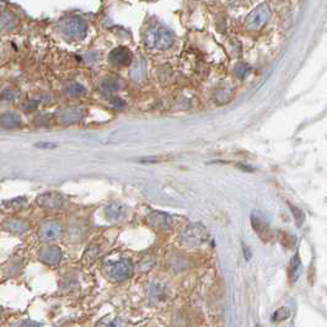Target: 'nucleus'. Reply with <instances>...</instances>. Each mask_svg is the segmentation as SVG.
Listing matches in <instances>:
<instances>
[{"mask_svg":"<svg viewBox=\"0 0 327 327\" xmlns=\"http://www.w3.org/2000/svg\"><path fill=\"white\" fill-rule=\"evenodd\" d=\"M143 41H144L145 47L149 49L166 50L174 46L175 35L160 23H155L145 30Z\"/></svg>","mask_w":327,"mask_h":327,"instance_id":"obj_1","label":"nucleus"},{"mask_svg":"<svg viewBox=\"0 0 327 327\" xmlns=\"http://www.w3.org/2000/svg\"><path fill=\"white\" fill-rule=\"evenodd\" d=\"M209 239L207 229L201 224H192L182 234V242L188 248H199Z\"/></svg>","mask_w":327,"mask_h":327,"instance_id":"obj_2","label":"nucleus"},{"mask_svg":"<svg viewBox=\"0 0 327 327\" xmlns=\"http://www.w3.org/2000/svg\"><path fill=\"white\" fill-rule=\"evenodd\" d=\"M270 16V9L267 4H261L248 15L245 20V29L249 31H258L266 25Z\"/></svg>","mask_w":327,"mask_h":327,"instance_id":"obj_3","label":"nucleus"},{"mask_svg":"<svg viewBox=\"0 0 327 327\" xmlns=\"http://www.w3.org/2000/svg\"><path fill=\"white\" fill-rule=\"evenodd\" d=\"M61 30L67 37L73 40H81L85 37L88 31V23L80 17H70L62 22Z\"/></svg>","mask_w":327,"mask_h":327,"instance_id":"obj_4","label":"nucleus"},{"mask_svg":"<svg viewBox=\"0 0 327 327\" xmlns=\"http://www.w3.org/2000/svg\"><path fill=\"white\" fill-rule=\"evenodd\" d=\"M105 272L110 279L115 282H121L129 277L130 272H132V264L128 260L123 258V260H118L106 264Z\"/></svg>","mask_w":327,"mask_h":327,"instance_id":"obj_5","label":"nucleus"},{"mask_svg":"<svg viewBox=\"0 0 327 327\" xmlns=\"http://www.w3.org/2000/svg\"><path fill=\"white\" fill-rule=\"evenodd\" d=\"M147 223L151 228L166 230V229L171 228L172 218L168 213L160 212V210H154V212H151L147 215Z\"/></svg>","mask_w":327,"mask_h":327,"instance_id":"obj_6","label":"nucleus"},{"mask_svg":"<svg viewBox=\"0 0 327 327\" xmlns=\"http://www.w3.org/2000/svg\"><path fill=\"white\" fill-rule=\"evenodd\" d=\"M108 59L115 65H128L132 62V53L126 47H117L110 52Z\"/></svg>","mask_w":327,"mask_h":327,"instance_id":"obj_7","label":"nucleus"},{"mask_svg":"<svg viewBox=\"0 0 327 327\" xmlns=\"http://www.w3.org/2000/svg\"><path fill=\"white\" fill-rule=\"evenodd\" d=\"M59 234H61V225L56 222L46 223V224H43L41 227L40 231H38L40 239L42 241H52V240L57 239Z\"/></svg>","mask_w":327,"mask_h":327,"instance_id":"obj_8","label":"nucleus"},{"mask_svg":"<svg viewBox=\"0 0 327 327\" xmlns=\"http://www.w3.org/2000/svg\"><path fill=\"white\" fill-rule=\"evenodd\" d=\"M251 224L254 230L258 234V236H268L269 234V224L267 223L264 216L261 213L254 212L251 215Z\"/></svg>","mask_w":327,"mask_h":327,"instance_id":"obj_9","label":"nucleus"},{"mask_svg":"<svg viewBox=\"0 0 327 327\" xmlns=\"http://www.w3.org/2000/svg\"><path fill=\"white\" fill-rule=\"evenodd\" d=\"M40 257L43 262L48 264H57L62 260V251L57 246H48L41 250Z\"/></svg>","mask_w":327,"mask_h":327,"instance_id":"obj_10","label":"nucleus"},{"mask_svg":"<svg viewBox=\"0 0 327 327\" xmlns=\"http://www.w3.org/2000/svg\"><path fill=\"white\" fill-rule=\"evenodd\" d=\"M37 201L41 207L47 208H58L64 204V198L61 195H57V193H46V195L38 197Z\"/></svg>","mask_w":327,"mask_h":327,"instance_id":"obj_11","label":"nucleus"},{"mask_svg":"<svg viewBox=\"0 0 327 327\" xmlns=\"http://www.w3.org/2000/svg\"><path fill=\"white\" fill-rule=\"evenodd\" d=\"M105 214L110 222L121 221L126 215V207L121 203H111L106 207Z\"/></svg>","mask_w":327,"mask_h":327,"instance_id":"obj_12","label":"nucleus"},{"mask_svg":"<svg viewBox=\"0 0 327 327\" xmlns=\"http://www.w3.org/2000/svg\"><path fill=\"white\" fill-rule=\"evenodd\" d=\"M21 126V120L14 114H4L0 116V127L7 129L19 128Z\"/></svg>","mask_w":327,"mask_h":327,"instance_id":"obj_13","label":"nucleus"},{"mask_svg":"<svg viewBox=\"0 0 327 327\" xmlns=\"http://www.w3.org/2000/svg\"><path fill=\"white\" fill-rule=\"evenodd\" d=\"M80 117H81V112L75 108L62 110L58 114L59 121L63 122V123H73V122L79 121Z\"/></svg>","mask_w":327,"mask_h":327,"instance_id":"obj_14","label":"nucleus"},{"mask_svg":"<svg viewBox=\"0 0 327 327\" xmlns=\"http://www.w3.org/2000/svg\"><path fill=\"white\" fill-rule=\"evenodd\" d=\"M122 85H123V83H122V80L118 79L117 76H108V78L102 80V83H101V89H102L103 91H106V93H112V91L120 90Z\"/></svg>","mask_w":327,"mask_h":327,"instance_id":"obj_15","label":"nucleus"},{"mask_svg":"<svg viewBox=\"0 0 327 327\" xmlns=\"http://www.w3.org/2000/svg\"><path fill=\"white\" fill-rule=\"evenodd\" d=\"M300 272H302V261H300L299 255L296 254L295 256L292 258L289 264V279L292 283H294V282L299 278Z\"/></svg>","mask_w":327,"mask_h":327,"instance_id":"obj_16","label":"nucleus"},{"mask_svg":"<svg viewBox=\"0 0 327 327\" xmlns=\"http://www.w3.org/2000/svg\"><path fill=\"white\" fill-rule=\"evenodd\" d=\"M4 228L13 234H22L23 231H26V229H28V224L23 223L22 221L11 219V221L4 223Z\"/></svg>","mask_w":327,"mask_h":327,"instance_id":"obj_17","label":"nucleus"},{"mask_svg":"<svg viewBox=\"0 0 327 327\" xmlns=\"http://www.w3.org/2000/svg\"><path fill=\"white\" fill-rule=\"evenodd\" d=\"M250 70H251V68H250L249 64L237 63L234 68V75L236 76L237 79H243L250 73Z\"/></svg>","mask_w":327,"mask_h":327,"instance_id":"obj_18","label":"nucleus"},{"mask_svg":"<svg viewBox=\"0 0 327 327\" xmlns=\"http://www.w3.org/2000/svg\"><path fill=\"white\" fill-rule=\"evenodd\" d=\"M144 71L145 68L144 65H142V62H135L133 68H130V78H133L134 80L142 79V76H144Z\"/></svg>","mask_w":327,"mask_h":327,"instance_id":"obj_19","label":"nucleus"},{"mask_svg":"<svg viewBox=\"0 0 327 327\" xmlns=\"http://www.w3.org/2000/svg\"><path fill=\"white\" fill-rule=\"evenodd\" d=\"M14 26V19L10 14L0 13V30L11 29Z\"/></svg>","mask_w":327,"mask_h":327,"instance_id":"obj_20","label":"nucleus"},{"mask_svg":"<svg viewBox=\"0 0 327 327\" xmlns=\"http://www.w3.org/2000/svg\"><path fill=\"white\" fill-rule=\"evenodd\" d=\"M85 93H86L85 88L80 84H73L67 89V94L69 95V96H74V97L81 96V95H84Z\"/></svg>","mask_w":327,"mask_h":327,"instance_id":"obj_21","label":"nucleus"},{"mask_svg":"<svg viewBox=\"0 0 327 327\" xmlns=\"http://www.w3.org/2000/svg\"><path fill=\"white\" fill-rule=\"evenodd\" d=\"M289 208H290V210H292V213L294 215V219H295L296 225H298V227H300V225H302L303 223H304V221H305L304 213H303L302 209H299V208L294 207L293 204H289Z\"/></svg>","mask_w":327,"mask_h":327,"instance_id":"obj_22","label":"nucleus"},{"mask_svg":"<svg viewBox=\"0 0 327 327\" xmlns=\"http://www.w3.org/2000/svg\"><path fill=\"white\" fill-rule=\"evenodd\" d=\"M288 316H289V311H288L285 308H282V309H279V310L276 311L275 315H273V320L283 321V320L287 319Z\"/></svg>","mask_w":327,"mask_h":327,"instance_id":"obj_23","label":"nucleus"},{"mask_svg":"<svg viewBox=\"0 0 327 327\" xmlns=\"http://www.w3.org/2000/svg\"><path fill=\"white\" fill-rule=\"evenodd\" d=\"M36 148H40V149H54L57 145L54 143H48V142H41V143H36L35 144Z\"/></svg>","mask_w":327,"mask_h":327,"instance_id":"obj_24","label":"nucleus"},{"mask_svg":"<svg viewBox=\"0 0 327 327\" xmlns=\"http://www.w3.org/2000/svg\"><path fill=\"white\" fill-rule=\"evenodd\" d=\"M111 103H112V106L115 107V108H122V107L124 106L123 101H122L121 99H118V97H115V99H112Z\"/></svg>","mask_w":327,"mask_h":327,"instance_id":"obj_25","label":"nucleus"},{"mask_svg":"<svg viewBox=\"0 0 327 327\" xmlns=\"http://www.w3.org/2000/svg\"><path fill=\"white\" fill-rule=\"evenodd\" d=\"M101 327H123V325H122L118 320H114V321H111L110 323H105V325L101 326Z\"/></svg>","mask_w":327,"mask_h":327,"instance_id":"obj_26","label":"nucleus"},{"mask_svg":"<svg viewBox=\"0 0 327 327\" xmlns=\"http://www.w3.org/2000/svg\"><path fill=\"white\" fill-rule=\"evenodd\" d=\"M243 251H245V256H246V260H249L250 257H251V252H249L248 248H246L245 245H243Z\"/></svg>","mask_w":327,"mask_h":327,"instance_id":"obj_27","label":"nucleus"}]
</instances>
